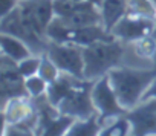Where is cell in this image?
Segmentation results:
<instances>
[{"instance_id":"6da1fadb","label":"cell","mask_w":156,"mask_h":136,"mask_svg":"<svg viewBox=\"0 0 156 136\" xmlns=\"http://www.w3.org/2000/svg\"><path fill=\"white\" fill-rule=\"evenodd\" d=\"M107 75L121 106L130 110L141 103L142 95L153 83V80H156V67L150 71L113 67Z\"/></svg>"},{"instance_id":"7a4b0ae2","label":"cell","mask_w":156,"mask_h":136,"mask_svg":"<svg viewBox=\"0 0 156 136\" xmlns=\"http://www.w3.org/2000/svg\"><path fill=\"white\" fill-rule=\"evenodd\" d=\"M84 78L98 80L107 75L113 67H118L124 55V41L115 38L112 41H95L83 46Z\"/></svg>"},{"instance_id":"3957f363","label":"cell","mask_w":156,"mask_h":136,"mask_svg":"<svg viewBox=\"0 0 156 136\" xmlns=\"http://www.w3.org/2000/svg\"><path fill=\"white\" fill-rule=\"evenodd\" d=\"M95 81L81 80L58 104L57 109L60 113L73 116L75 119H86L92 115H97L98 112L92 101V87Z\"/></svg>"},{"instance_id":"277c9868","label":"cell","mask_w":156,"mask_h":136,"mask_svg":"<svg viewBox=\"0 0 156 136\" xmlns=\"http://www.w3.org/2000/svg\"><path fill=\"white\" fill-rule=\"evenodd\" d=\"M92 101L98 112V121L101 124V128L107 122L113 121L116 116L127 113V109L121 106V103L110 84L109 75H104L95 81V84L92 87Z\"/></svg>"},{"instance_id":"5b68a950","label":"cell","mask_w":156,"mask_h":136,"mask_svg":"<svg viewBox=\"0 0 156 136\" xmlns=\"http://www.w3.org/2000/svg\"><path fill=\"white\" fill-rule=\"evenodd\" d=\"M46 54L57 64V67L61 72L70 74L76 78H84L83 46L72 44V43H57L49 40Z\"/></svg>"},{"instance_id":"8992f818","label":"cell","mask_w":156,"mask_h":136,"mask_svg":"<svg viewBox=\"0 0 156 136\" xmlns=\"http://www.w3.org/2000/svg\"><path fill=\"white\" fill-rule=\"evenodd\" d=\"M0 32L8 34V35H14V37L23 40L31 47L32 54H35V55H43L48 51V41L49 40L41 38L40 35H37L23 22L19 6L2 17V22H0Z\"/></svg>"},{"instance_id":"52a82bcc","label":"cell","mask_w":156,"mask_h":136,"mask_svg":"<svg viewBox=\"0 0 156 136\" xmlns=\"http://www.w3.org/2000/svg\"><path fill=\"white\" fill-rule=\"evenodd\" d=\"M154 26H156V20L153 19L127 14L112 28L110 32L124 43H132V41L135 43L136 40L153 34Z\"/></svg>"},{"instance_id":"ba28073f","label":"cell","mask_w":156,"mask_h":136,"mask_svg":"<svg viewBox=\"0 0 156 136\" xmlns=\"http://www.w3.org/2000/svg\"><path fill=\"white\" fill-rule=\"evenodd\" d=\"M126 116L132 124L133 134H156V98L141 101L133 109L127 110Z\"/></svg>"},{"instance_id":"9c48e42d","label":"cell","mask_w":156,"mask_h":136,"mask_svg":"<svg viewBox=\"0 0 156 136\" xmlns=\"http://www.w3.org/2000/svg\"><path fill=\"white\" fill-rule=\"evenodd\" d=\"M63 25L67 28H84V26H95L103 25V14L98 6H95L89 0L78 2L73 12L67 17H58ZM104 26V25H103Z\"/></svg>"},{"instance_id":"30bf717a","label":"cell","mask_w":156,"mask_h":136,"mask_svg":"<svg viewBox=\"0 0 156 136\" xmlns=\"http://www.w3.org/2000/svg\"><path fill=\"white\" fill-rule=\"evenodd\" d=\"M81 80H84V78H76V77H73V75H70V74L61 72L60 77L48 86L46 95H48L51 104L55 106V107H58V104L61 103V99H63L78 83H80Z\"/></svg>"},{"instance_id":"8fae6325","label":"cell","mask_w":156,"mask_h":136,"mask_svg":"<svg viewBox=\"0 0 156 136\" xmlns=\"http://www.w3.org/2000/svg\"><path fill=\"white\" fill-rule=\"evenodd\" d=\"M32 112H34V107H32L29 98H14V99H9L3 106L5 125L17 124V122L26 119Z\"/></svg>"},{"instance_id":"7c38bea8","label":"cell","mask_w":156,"mask_h":136,"mask_svg":"<svg viewBox=\"0 0 156 136\" xmlns=\"http://www.w3.org/2000/svg\"><path fill=\"white\" fill-rule=\"evenodd\" d=\"M103 25L110 32L112 28L129 14V0H104L101 6Z\"/></svg>"},{"instance_id":"4fadbf2b","label":"cell","mask_w":156,"mask_h":136,"mask_svg":"<svg viewBox=\"0 0 156 136\" xmlns=\"http://www.w3.org/2000/svg\"><path fill=\"white\" fill-rule=\"evenodd\" d=\"M0 44H2V54L8 55L9 58L16 60L17 63L25 60L26 57L32 55L31 47L23 40H20L14 35L2 34V37H0Z\"/></svg>"},{"instance_id":"5bb4252c","label":"cell","mask_w":156,"mask_h":136,"mask_svg":"<svg viewBox=\"0 0 156 136\" xmlns=\"http://www.w3.org/2000/svg\"><path fill=\"white\" fill-rule=\"evenodd\" d=\"M101 131V124L98 121V113L92 115L86 119H75L67 134H80V136H92Z\"/></svg>"},{"instance_id":"9a60e30c","label":"cell","mask_w":156,"mask_h":136,"mask_svg":"<svg viewBox=\"0 0 156 136\" xmlns=\"http://www.w3.org/2000/svg\"><path fill=\"white\" fill-rule=\"evenodd\" d=\"M129 133H132V124L126 115L116 116L113 121L103 125V128L100 131V134H110V136L112 134L122 136V134H129Z\"/></svg>"},{"instance_id":"2e32d148","label":"cell","mask_w":156,"mask_h":136,"mask_svg":"<svg viewBox=\"0 0 156 136\" xmlns=\"http://www.w3.org/2000/svg\"><path fill=\"white\" fill-rule=\"evenodd\" d=\"M129 14L156 20V5L151 0H129Z\"/></svg>"},{"instance_id":"e0dca14e","label":"cell","mask_w":156,"mask_h":136,"mask_svg":"<svg viewBox=\"0 0 156 136\" xmlns=\"http://www.w3.org/2000/svg\"><path fill=\"white\" fill-rule=\"evenodd\" d=\"M61 71L57 67V64L49 58L48 54L41 55V63H40V69H38V75L41 78H44L48 81V84H51L52 81H55L60 77Z\"/></svg>"},{"instance_id":"ac0fdd59","label":"cell","mask_w":156,"mask_h":136,"mask_svg":"<svg viewBox=\"0 0 156 136\" xmlns=\"http://www.w3.org/2000/svg\"><path fill=\"white\" fill-rule=\"evenodd\" d=\"M135 51L138 55L141 57H154L156 55V37L153 34L150 35H145L139 40L135 41Z\"/></svg>"},{"instance_id":"d6986e66","label":"cell","mask_w":156,"mask_h":136,"mask_svg":"<svg viewBox=\"0 0 156 136\" xmlns=\"http://www.w3.org/2000/svg\"><path fill=\"white\" fill-rule=\"evenodd\" d=\"M40 63H41V55H29L26 57L25 60L19 61V71L20 74L28 78V77H32V75H37L38 74V69H40Z\"/></svg>"},{"instance_id":"ffe728a7","label":"cell","mask_w":156,"mask_h":136,"mask_svg":"<svg viewBox=\"0 0 156 136\" xmlns=\"http://www.w3.org/2000/svg\"><path fill=\"white\" fill-rule=\"evenodd\" d=\"M26 90L29 93L31 98H35V96H41L48 92V81L44 78H41L38 74L37 75H32V77H28L26 78Z\"/></svg>"},{"instance_id":"44dd1931","label":"cell","mask_w":156,"mask_h":136,"mask_svg":"<svg viewBox=\"0 0 156 136\" xmlns=\"http://www.w3.org/2000/svg\"><path fill=\"white\" fill-rule=\"evenodd\" d=\"M78 2L73 0H54V11L55 17H67L73 12Z\"/></svg>"},{"instance_id":"7402d4cb","label":"cell","mask_w":156,"mask_h":136,"mask_svg":"<svg viewBox=\"0 0 156 136\" xmlns=\"http://www.w3.org/2000/svg\"><path fill=\"white\" fill-rule=\"evenodd\" d=\"M20 5V0H3L2 3V11H0V16H6L8 12H11L14 8H17Z\"/></svg>"},{"instance_id":"603a6c76","label":"cell","mask_w":156,"mask_h":136,"mask_svg":"<svg viewBox=\"0 0 156 136\" xmlns=\"http://www.w3.org/2000/svg\"><path fill=\"white\" fill-rule=\"evenodd\" d=\"M150 98H156V80H153V83L148 86V89L142 95V99L141 101H145V99H150Z\"/></svg>"},{"instance_id":"cb8c5ba5","label":"cell","mask_w":156,"mask_h":136,"mask_svg":"<svg viewBox=\"0 0 156 136\" xmlns=\"http://www.w3.org/2000/svg\"><path fill=\"white\" fill-rule=\"evenodd\" d=\"M89 2H92L95 6H98V8L101 9V6H103V3H104V0H89Z\"/></svg>"},{"instance_id":"d4e9b609","label":"cell","mask_w":156,"mask_h":136,"mask_svg":"<svg viewBox=\"0 0 156 136\" xmlns=\"http://www.w3.org/2000/svg\"><path fill=\"white\" fill-rule=\"evenodd\" d=\"M73 2H83V0H73Z\"/></svg>"},{"instance_id":"484cf974","label":"cell","mask_w":156,"mask_h":136,"mask_svg":"<svg viewBox=\"0 0 156 136\" xmlns=\"http://www.w3.org/2000/svg\"><path fill=\"white\" fill-rule=\"evenodd\" d=\"M151 2H153V3H154V5H156V0H151Z\"/></svg>"}]
</instances>
